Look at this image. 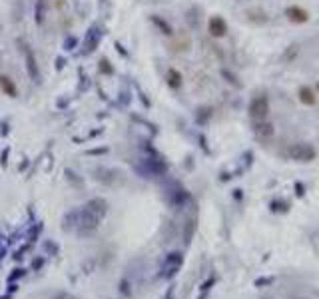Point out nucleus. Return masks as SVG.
Wrapping results in <instances>:
<instances>
[{
	"mask_svg": "<svg viewBox=\"0 0 319 299\" xmlns=\"http://www.w3.org/2000/svg\"><path fill=\"white\" fill-rule=\"evenodd\" d=\"M283 156H285V158H289V160H293V162H305V164H309V162H313V160H315L317 152H315V148H313L311 144H303V142H299V144H291V146H287V148L283 150Z\"/></svg>",
	"mask_w": 319,
	"mask_h": 299,
	"instance_id": "1",
	"label": "nucleus"
},
{
	"mask_svg": "<svg viewBox=\"0 0 319 299\" xmlns=\"http://www.w3.org/2000/svg\"><path fill=\"white\" fill-rule=\"evenodd\" d=\"M269 114V98L265 94H259L255 98H251L249 102V116L257 122V120H265Z\"/></svg>",
	"mask_w": 319,
	"mask_h": 299,
	"instance_id": "2",
	"label": "nucleus"
},
{
	"mask_svg": "<svg viewBox=\"0 0 319 299\" xmlns=\"http://www.w3.org/2000/svg\"><path fill=\"white\" fill-rule=\"evenodd\" d=\"M208 30H210V34H212V36L222 38V36H226V32H228V24H226V20H224V18L214 16V18H210Z\"/></svg>",
	"mask_w": 319,
	"mask_h": 299,
	"instance_id": "3",
	"label": "nucleus"
},
{
	"mask_svg": "<svg viewBox=\"0 0 319 299\" xmlns=\"http://www.w3.org/2000/svg\"><path fill=\"white\" fill-rule=\"evenodd\" d=\"M253 134L259 138V140H269L273 136V124L271 122H265V120H257L253 124Z\"/></svg>",
	"mask_w": 319,
	"mask_h": 299,
	"instance_id": "4",
	"label": "nucleus"
},
{
	"mask_svg": "<svg viewBox=\"0 0 319 299\" xmlns=\"http://www.w3.org/2000/svg\"><path fill=\"white\" fill-rule=\"evenodd\" d=\"M285 16H287L291 22H295V24H303V22H307V18H309L307 10H303V8H299V6H289V8H285Z\"/></svg>",
	"mask_w": 319,
	"mask_h": 299,
	"instance_id": "5",
	"label": "nucleus"
},
{
	"mask_svg": "<svg viewBox=\"0 0 319 299\" xmlns=\"http://www.w3.org/2000/svg\"><path fill=\"white\" fill-rule=\"evenodd\" d=\"M297 94H299V102L301 104H305V106H315L317 104V96L309 86H299Z\"/></svg>",
	"mask_w": 319,
	"mask_h": 299,
	"instance_id": "6",
	"label": "nucleus"
},
{
	"mask_svg": "<svg viewBox=\"0 0 319 299\" xmlns=\"http://www.w3.org/2000/svg\"><path fill=\"white\" fill-rule=\"evenodd\" d=\"M269 210H271V212H275V214H279V212H281V214H285V212L289 210V204H287V202H283V200H273V202L269 204Z\"/></svg>",
	"mask_w": 319,
	"mask_h": 299,
	"instance_id": "7",
	"label": "nucleus"
},
{
	"mask_svg": "<svg viewBox=\"0 0 319 299\" xmlns=\"http://www.w3.org/2000/svg\"><path fill=\"white\" fill-rule=\"evenodd\" d=\"M168 82H170V84H172L174 88H178V86L182 84V76H180V72L172 68V70L168 72Z\"/></svg>",
	"mask_w": 319,
	"mask_h": 299,
	"instance_id": "8",
	"label": "nucleus"
},
{
	"mask_svg": "<svg viewBox=\"0 0 319 299\" xmlns=\"http://www.w3.org/2000/svg\"><path fill=\"white\" fill-rule=\"evenodd\" d=\"M273 283V277H259L255 279V287H263V285H271Z\"/></svg>",
	"mask_w": 319,
	"mask_h": 299,
	"instance_id": "9",
	"label": "nucleus"
},
{
	"mask_svg": "<svg viewBox=\"0 0 319 299\" xmlns=\"http://www.w3.org/2000/svg\"><path fill=\"white\" fill-rule=\"evenodd\" d=\"M295 190H297V192H295V194H297V196H299V198H301V196H303V194H305V188H303V186H301V184H299V182H297V184H295Z\"/></svg>",
	"mask_w": 319,
	"mask_h": 299,
	"instance_id": "10",
	"label": "nucleus"
}]
</instances>
